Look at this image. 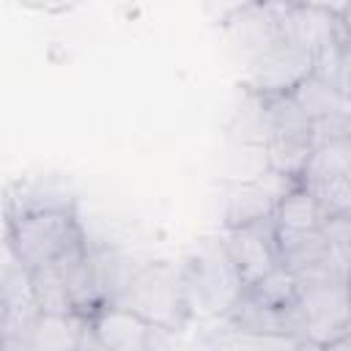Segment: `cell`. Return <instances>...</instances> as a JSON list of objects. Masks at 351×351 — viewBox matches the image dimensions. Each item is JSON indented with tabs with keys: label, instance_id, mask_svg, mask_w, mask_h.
<instances>
[{
	"label": "cell",
	"instance_id": "6da1fadb",
	"mask_svg": "<svg viewBox=\"0 0 351 351\" xmlns=\"http://www.w3.org/2000/svg\"><path fill=\"white\" fill-rule=\"evenodd\" d=\"M85 230L74 208H47L27 211L19 217H5V247L33 271L55 263L71 247L85 241Z\"/></svg>",
	"mask_w": 351,
	"mask_h": 351
},
{
	"label": "cell",
	"instance_id": "7a4b0ae2",
	"mask_svg": "<svg viewBox=\"0 0 351 351\" xmlns=\"http://www.w3.org/2000/svg\"><path fill=\"white\" fill-rule=\"evenodd\" d=\"M181 271H184V285H186L192 315L197 313L206 318H225L233 310V304L241 299V293L247 291L222 239L206 241L203 247H197L186 258Z\"/></svg>",
	"mask_w": 351,
	"mask_h": 351
},
{
	"label": "cell",
	"instance_id": "3957f363",
	"mask_svg": "<svg viewBox=\"0 0 351 351\" xmlns=\"http://www.w3.org/2000/svg\"><path fill=\"white\" fill-rule=\"evenodd\" d=\"M118 304L140 313L156 326L167 329H184V324L192 318V307L186 299L184 271L170 266L167 261L143 263L126 291L121 293Z\"/></svg>",
	"mask_w": 351,
	"mask_h": 351
},
{
	"label": "cell",
	"instance_id": "277c9868",
	"mask_svg": "<svg viewBox=\"0 0 351 351\" xmlns=\"http://www.w3.org/2000/svg\"><path fill=\"white\" fill-rule=\"evenodd\" d=\"M299 304L307 321L304 346L329 348V343L340 337L351 324V299L346 277L299 282Z\"/></svg>",
	"mask_w": 351,
	"mask_h": 351
},
{
	"label": "cell",
	"instance_id": "5b68a950",
	"mask_svg": "<svg viewBox=\"0 0 351 351\" xmlns=\"http://www.w3.org/2000/svg\"><path fill=\"white\" fill-rule=\"evenodd\" d=\"M313 69H315V55L282 38L280 44H274L261 58L244 66L241 88L258 96H282L291 93L302 80H307Z\"/></svg>",
	"mask_w": 351,
	"mask_h": 351
},
{
	"label": "cell",
	"instance_id": "8992f818",
	"mask_svg": "<svg viewBox=\"0 0 351 351\" xmlns=\"http://www.w3.org/2000/svg\"><path fill=\"white\" fill-rule=\"evenodd\" d=\"M280 16H282V5L252 0L244 8H239L236 14H230L219 25V30H222V36L228 41V49L241 60V66L252 63L266 49H271L274 44L282 41Z\"/></svg>",
	"mask_w": 351,
	"mask_h": 351
},
{
	"label": "cell",
	"instance_id": "52a82bcc",
	"mask_svg": "<svg viewBox=\"0 0 351 351\" xmlns=\"http://www.w3.org/2000/svg\"><path fill=\"white\" fill-rule=\"evenodd\" d=\"M222 244H225V250H228V255H230L233 266L239 269L247 288L280 266L274 217H266L261 222L241 225V228H225Z\"/></svg>",
	"mask_w": 351,
	"mask_h": 351
},
{
	"label": "cell",
	"instance_id": "ba28073f",
	"mask_svg": "<svg viewBox=\"0 0 351 351\" xmlns=\"http://www.w3.org/2000/svg\"><path fill=\"white\" fill-rule=\"evenodd\" d=\"M282 38L307 49L310 55L324 52L326 47L343 41L346 25L343 16L326 11V8H315V5H304V3H288L282 5Z\"/></svg>",
	"mask_w": 351,
	"mask_h": 351
},
{
	"label": "cell",
	"instance_id": "9c48e42d",
	"mask_svg": "<svg viewBox=\"0 0 351 351\" xmlns=\"http://www.w3.org/2000/svg\"><path fill=\"white\" fill-rule=\"evenodd\" d=\"M154 326L156 324L118 302L101 304L90 315V329L101 351H148Z\"/></svg>",
	"mask_w": 351,
	"mask_h": 351
},
{
	"label": "cell",
	"instance_id": "30bf717a",
	"mask_svg": "<svg viewBox=\"0 0 351 351\" xmlns=\"http://www.w3.org/2000/svg\"><path fill=\"white\" fill-rule=\"evenodd\" d=\"M88 321L82 313H38L30 326L27 351H80Z\"/></svg>",
	"mask_w": 351,
	"mask_h": 351
},
{
	"label": "cell",
	"instance_id": "8fae6325",
	"mask_svg": "<svg viewBox=\"0 0 351 351\" xmlns=\"http://www.w3.org/2000/svg\"><path fill=\"white\" fill-rule=\"evenodd\" d=\"M277 200L269 195V189L252 178V181H228L225 189V208H222V225L225 228H241L261 222L266 217H274Z\"/></svg>",
	"mask_w": 351,
	"mask_h": 351
},
{
	"label": "cell",
	"instance_id": "7c38bea8",
	"mask_svg": "<svg viewBox=\"0 0 351 351\" xmlns=\"http://www.w3.org/2000/svg\"><path fill=\"white\" fill-rule=\"evenodd\" d=\"M228 137H230V143L269 145V140H271V118H269V107H266L263 96L241 88V104L230 115Z\"/></svg>",
	"mask_w": 351,
	"mask_h": 351
},
{
	"label": "cell",
	"instance_id": "4fadbf2b",
	"mask_svg": "<svg viewBox=\"0 0 351 351\" xmlns=\"http://www.w3.org/2000/svg\"><path fill=\"white\" fill-rule=\"evenodd\" d=\"M313 148H315L313 132H280V134H271V140L266 145L269 167L302 181V176H304V170L310 165Z\"/></svg>",
	"mask_w": 351,
	"mask_h": 351
},
{
	"label": "cell",
	"instance_id": "5bb4252c",
	"mask_svg": "<svg viewBox=\"0 0 351 351\" xmlns=\"http://www.w3.org/2000/svg\"><path fill=\"white\" fill-rule=\"evenodd\" d=\"M324 208L318 203V197L304 186H293L274 208V222H277V230H315V228H324Z\"/></svg>",
	"mask_w": 351,
	"mask_h": 351
},
{
	"label": "cell",
	"instance_id": "9a60e30c",
	"mask_svg": "<svg viewBox=\"0 0 351 351\" xmlns=\"http://www.w3.org/2000/svg\"><path fill=\"white\" fill-rule=\"evenodd\" d=\"M293 99L299 101V107L313 118V121H321V118H329V115H337L343 110H351V101L343 99V93L335 88V82L318 77L315 71L302 80L293 90Z\"/></svg>",
	"mask_w": 351,
	"mask_h": 351
},
{
	"label": "cell",
	"instance_id": "2e32d148",
	"mask_svg": "<svg viewBox=\"0 0 351 351\" xmlns=\"http://www.w3.org/2000/svg\"><path fill=\"white\" fill-rule=\"evenodd\" d=\"M47 208H74V197H69L66 192L33 181V184H16L14 189H8L5 197V217H19L27 211H47Z\"/></svg>",
	"mask_w": 351,
	"mask_h": 351
},
{
	"label": "cell",
	"instance_id": "e0dca14e",
	"mask_svg": "<svg viewBox=\"0 0 351 351\" xmlns=\"http://www.w3.org/2000/svg\"><path fill=\"white\" fill-rule=\"evenodd\" d=\"M30 282H33V299H36L38 313H77L58 263H47L41 269H33Z\"/></svg>",
	"mask_w": 351,
	"mask_h": 351
},
{
	"label": "cell",
	"instance_id": "ac0fdd59",
	"mask_svg": "<svg viewBox=\"0 0 351 351\" xmlns=\"http://www.w3.org/2000/svg\"><path fill=\"white\" fill-rule=\"evenodd\" d=\"M351 170V137H337V140H326L318 143L313 148L310 165L302 176V184L307 181H318L326 176H340Z\"/></svg>",
	"mask_w": 351,
	"mask_h": 351
},
{
	"label": "cell",
	"instance_id": "d6986e66",
	"mask_svg": "<svg viewBox=\"0 0 351 351\" xmlns=\"http://www.w3.org/2000/svg\"><path fill=\"white\" fill-rule=\"evenodd\" d=\"M247 293H252L258 302H263L274 310H282V307H288L299 299V280L288 266L280 263L266 277H261L255 285H250Z\"/></svg>",
	"mask_w": 351,
	"mask_h": 351
},
{
	"label": "cell",
	"instance_id": "ffe728a7",
	"mask_svg": "<svg viewBox=\"0 0 351 351\" xmlns=\"http://www.w3.org/2000/svg\"><path fill=\"white\" fill-rule=\"evenodd\" d=\"M335 88L343 93L346 101H351V36L337 49V71H335Z\"/></svg>",
	"mask_w": 351,
	"mask_h": 351
},
{
	"label": "cell",
	"instance_id": "44dd1931",
	"mask_svg": "<svg viewBox=\"0 0 351 351\" xmlns=\"http://www.w3.org/2000/svg\"><path fill=\"white\" fill-rule=\"evenodd\" d=\"M247 3H252V0H206V11H208V16H211L217 25H222L230 14H236V11L244 8Z\"/></svg>",
	"mask_w": 351,
	"mask_h": 351
},
{
	"label": "cell",
	"instance_id": "7402d4cb",
	"mask_svg": "<svg viewBox=\"0 0 351 351\" xmlns=\"http://www.w3.org/2000/svg\"><path fill=\"white\" fill-rule=\"evenodd\" d=\"M296 3H304V5H315V8H326L337 16H343V11L351 5V0H296Z\"/></svg>",
	"mask_w": 351,
	"mask_h": 351
},
{
	"label": "cell",
	"instance_id": "603a6c76",
	"mask_svg": "<svg viewBox=\"0 0 351 351\" xmlns=\"http://www.w3.org/2000/svg\"><path fill=\"white\" fill-rule=\"evenodd\" d=\"M329 348H351V324L346 326V332H343L340 337H335V340L329 343Z\"/></svg>",
	"mask_w": 351,
	"mask_h": 351
},
{
	"label": "cell",
	"instance_id": "cb8c5ba5",
	"mask_svg": "<svg viewBox=\"0 0 351 351\" xmlns=\"http://www.w3.org/2000/svg\"><path fill=\"white\" fill-rule=\"evenodd\" d=\"M343 25H346V33L351 36V5L343 11Z\"/></svg>",
	"mask_w": 351,
	"mask_h": 351
},
{
	"label": "cell",
	"instance_id": "d4e9b609",
	"mask_svg": "<svg viewBox=\"0 0 351 351\" xmlns=\"http://www.w3.org/2000/svg\"><path fill=\"white\" fill-rule=\"evenodd\" d=\"M258 3H271V5H285V3H296V0H258Z\"/></svg>",
	"mask_w": 351,
	"mask_h": 351
},
{
	"label": "cell",
	"instance_id": "484cf974",
	"mask_svg": "<svg viewBox=\"0 0 351 351\" xmlns=\"http://www.w3.org/2000/svg\"><path fill=\"white\" fill-rule=\"evenodd\" d=\"M346 288H348V299H351V271H348V277H346Z\"/></svg>",
	"mask_w": 351,
	"mask_h": 351
}]
</instances>
